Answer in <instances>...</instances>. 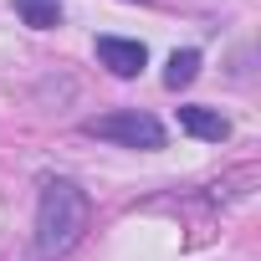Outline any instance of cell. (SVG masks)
<instances>
[{
    "label": "cell",
    "mask_w": 261,
    "mask_h": 261,
    "mask_svg": "<svg viewBox=\"0 0 261 261\" xmlns=\"http://www.w3.org/2000/svg\"><path fill=\"white\" fill-rule=\"evenodd\" d=\"M179 128L195 134V139H205V144H225V139H230V123H225L215 108H200V102L179 108Z\"/></svg>",
    "instance_id": "cell-4"
},
{
    "label": "cell",
    "mask_w": 261,
    "mask_h": 261,
    "mask_svg": "<svg viewBox=\"0 0 261 261\" xmlns=\"http://www.w3.org/2000/svg\"><path fill=\"white\" fill-rule=\"evenodd\" d=\"M11 6H16V11H21V21H26V26H36V31L62 26V0H11Z\"/></svg>",
    "instance_id": "cell-5"
},
{
    "label": "cell",
    "mask_w": 261,
    "mask_h": 261,
    "mask_svg": "<svg viewBox=\"0 0 261 261\" xmlns=\"http://www.w3.org/2000/svg\"><path fill=\"white\" fill-rule=\"evenodd\" d=\"M97 62L113 77H139L149 67V46L144 41H128V36H97Z\"/></svg>",
    "instance_id": "cell-3"
},
{
    "label": "cell",
    "mask_w": 261,
    "mask_h": 261,
    "mask_svg": "<svg viewBox=\"0 0 261 261\" xmlns=\"http://www.w3.org/2000/svg\"><path fill=\"white\" fill-rule=\"evenodd\" d=\"M195 77H200V51H190V46H185V51H174V57H169V67H164V87H174V92H179V87H190Z\"/></svg>",
    "instance_id": "cell-6"
},
{
    "label": "cell",
    "mask_w": 261,
    "mask_h": 261,
    "mask_svg": "<svg viewBox=\"0 0 261 261\" xmlns=\"http://www.w3.org/2000/svg\"><path fill=\"white\" fill-rule=\"evenodd\" d=\"M87 230V195L72 179H46L41 200H36V256L57 261L67 256Z\"/></svg>",
    "instance_id": "cell-1"
},
{
    "label": "cell",
    "mask_w": 261,
    "mask_h": 261,
    "mask_svg": "<svg viewBox=\"0 0 261 261\" xmlns=\"http://www.w3.org/2000/svg\"><path fill=\"white\" fill-rule=\"evenodd\" d=\"M82 134L92 139H108V144H123V149H164V128L154 113L144 108H113V113H97L82 123Z\"/></svg>",
    "instance_id": "cell-2"
}]
</instances>
